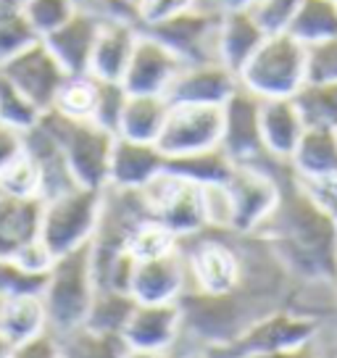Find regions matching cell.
<instances>
[{
  "label": "cell",
  "instance_id": "cell-9",
  "mask_svg": "<svg viewBox=\"0 0 337 358\" xmlns=\"http://www.w3.org/2000/svg\"><path fill=\"white\" fill-rule=\"evenodd\" d=\"M219 22L222 13L195 0V6H190L187 11L156 27H148L145 32L171 48L185 64H206L219 61Z\"/></svg>",
  "mask_w": 337,
  "mask_h": 358
},
{
  "label": "cell",
  "instance_id": "cell-23",
  "mask_svg": "<svg viewBox=\"0 0 337 358\" xmlns=\"http://www.w3.org/2000/svg\"><path fill=\"white\" fill-rule=\"evenodd\" d=\"M24 153L32 158L37 174H40V198H56L61 192L77 187V179L69 169L66 158L56 145V140L40 127V119L34 127L24 132Z\"/></svg>",
  "mask_w": 337,
  "mask_h": 358
},
{
  "label": "cell",
  "instance_id": "cell-32",
  "mask_svg": "<svg viewBox=\"0 0 337 358\" xmlns=\"http://www.w3.org/2000/svg\"><path fill=\"white\" fill-rule=\"evenodd\" d=\"M295 103L303 113L306 127H335L337 129V82H306Z\"/></svg>",
  "mask_w": 337,
  "mask_h": 358
},
{
  "label": "cell",
  "instance_id": "cell-39",
  "mask_svg": "<svg viewBox=\"0 0 337 358\" xmlns=\"http://www.w3.org/2000/svg\"><path fill=\"white\" fill-rule=\"evenodd\" d=\"M0 187L22 198H40V174H37L34 161L24 150L22 156H16L0 171Z\"/></svg>",
  "mask_w": 337,
  "mask_h": 358
},
{
  "label": "cell",
  "instance_id": "cell-20",
  "mask_svg": "<svg viewBox=\"0 0 337 358\" xmlns=\"http://www.w3.org/2000/svg\"><path fill=\"white\" fill-rule=\"evenodd\" d=\"M140 32L143 29L137 24L122 22V19H101V29H98V37L92 45L87 74L98 79L122 82L124 69L129 64Z\"/></svg>",
  "mask_w": 337,
  "mask_h": 358
},
{
  "label": "cell",
  "instance_id": "cell-10",
  "mask_svg": "<svg viewBox=\"0 0 337 358\" xmlns=\"http://www.w3.org/2000/svg\"><path fill=\"white\" fill-rule=\"evenodd\" d=\"M222 143V106L208 103H168L166 122L156 145L166 158L187 156Z\"/></svg>",
  "mask_w": 337,
  "mask_h": 358
},
{
  "label": "cell",
  "instance_id": "cell-35",
  "mask_svg": "<svg viewBox=\"0 0 337 358\" xmlns=\"http://www.w3.org/2000/svg\"><path fill=\"white\" fill-rule=\"evenodd\" d=\"M40 116H43V111L0 71V122L19 129V132H27L29 127L37 124Z\"/></svg>",
  "mask_w": 337,
  "mask_h": 358
},
{
  "label": "cell",
  "instance_id": "cell-13",
  "mask_svg": "<svg viewBox=\"0 0 337 358\" xmlns=\"http://www.w3.org/2000/svg\"><path fill=\"white\" fill-rule=\"evenodd\" d=\"M182 66L185 61L171 48L143 29L129 56V64L124 69L122 85L132 95H166Z\"/></svg>",
  "mask_w": 337,
  "mask_h": 358
},
{
  "label": "cell",
  "instance_id": "cell-11",
  "mask_svg": "<svg viewBox=\"0 0 337 358\" xmlns=\"http://www.w3.org/2000/svg\"><path fill=\"white\" fill-rule=\"evenodd\" d=\"M319 332H322V327L316 324V322L303 319V316L287 311V308H280V311H271L266 316H261L259 322H253L232 343L211 348L206 353H211L214 358H243V356H250V353L301 345L306 340L316 337Z\"/></svg>",
  "mask_w": 337,
  "mask_h": 358
},
{
  "label": "cell",
  "instance_id": "cell-27",
  "mask_svg": "<svg viewBox=\"0 0 337 358\" xmlns=\"http://www.w3.org/2000/svg\"><path fill=\"white\" fill-rule=\"evenodd\" d=\"M48 329V313L40 295H13L3 298L0 306V332L16 343H24L29 337Z\"/></svg>",
  "mask_w": 337,
  "mask_h": 358
},
{
  "label": "cell",
  "instance_id": "cell-36",
  "mask_svg": "<svg viewBox=\"0 0 337 358\" xmlns=\"http://www.w3.org/2000/svg\"><path fill=\"white\" fill-rule=\"evenodd\" d=\"M77 0H24L19 11L32 24L37 37H45L48 32H53L77 11Z\"/></svg>",
  "mask_w": 337,
  "mask_h": 358
},
{
  "label": "cell",
  "instance_id": "cell-37",
  "mask_svg": "<svg viewBox=\"0 0 337 358\" xmlns=\"http://www.w3.org/2000/svg\"><path fill=\"white\" fill-rule=\"evenodd\" d=\"M48 274H37L16 264L11 256H0V298L13 295H40Z\"/></svg>",
  "mask_w": 337,
  "mask_h": 358
},
{
  "label": "cell",
  "instance_id": "cell-14",
  "mask_svg": "<svg viewBox=\"0 0 337 358\" xmlns=\"http://www.w3.org/2000/svg\"><path fill=\"white\" fill-rule=\"evenodd\" d=\"M0 71L11 79L40 111H48L53 106L58 85L66 77L64 66L58 64V58L50 53V48L43 40L27 45L22 53L6 61Z\"/></svg>",
  "mask_w": 337,
  "mask_h": 358
},
{
  "label": "cell",
  "instance_id": "cell-51",
  "mask_svg": "<svg viewBox=\"0 0 337 358\" xmlns=\"http://www.w3.org/2000/svg\"><path fill=\"white\" fill-rule=\"evenodd\" d=\"M0 306H3V298H0Z\"/></svg>",
  "mask_w": 337,
  "mask_h": 358
},
{
  "label": "cell",
  "instance_id": "cell-19",
  "mask_svg": "<svg viewBox=\"0 0 337 358\" xmlns=\"http://www.w3.org/2000/svg\"><path fill=\"white\" fill-rule=\"evenodd\" d=\"M240 85L232 69L222 61H206V64H185L174 77L171 87L166 90L168 103H208L222 106Z\"/></svg>",
  "mask_w": 337,
  "mask_h": 358
},
{
  "label": "cell",
  "instance_id": "cell-8",
  "mask_svg": "<svg viewBox=\"0 0 337 358\" xmlns=\"http://www.w3.org/2000/svg\"><path fill=\"white\" fill-rule=\"evenodd\" d=\"M140 198L145 203L150 219L164 224L180 240L206 229L201 185L174 174L171 169L158 171L148 185H143Z\"/></svg>",
  "mask_w": 337,
  "mask_h": 358
},
{
  "label": "cell",
  "instance_id": "cell-31",
  "mask_svg": "<svg viewBox=\"0 0 337 358\" xmlns=\"http://www.w3.org/2000/svg\"><path fill=\"white\" fill-rule=\"evenodd\" d=\"M287 32L303 45L324 43L337 34V0H303Z\"/></svg>",
  "mask_w": 337,
  "mask_h": 358
},
{
  "label": "cell",
  "instance_id": "cell-28",
  "mask_svg": "<svg viewBox=\"0 0 337 358\" xmlns=\"http://www.w3.org/2000/svg\"><path fill=\"white\" fill-rule=\"evenodd\" d=\"M166 169H171L174 174L190 179L195 185H214V182H227L235 161L227 156V150L222 145L206 148V150H195L187 156H174L166 158Z\"/></svg>",
  "mask_w": 337,
  "mask_h": 358
},
{
  "label": "cell",
  "instance_id": "cell-52",
  "mask_svg": "<svg viewBox=\"0 0 337 358\" xmlns=\"http://www.w3.org/2000/svg\"><path fill=\"white\" fill-rule=\"evenodd\" d=\"M77 3H85V0H77Z\"/></svg>",
  "mask_w": 337,
  "mask_h": 358
},
{
  "label": "cell",
  "instance_id": "cell-15",
  "mask_svg": "<svg viewBox=\"0 0 337 358\" xmlns=\"http://www.w3.org/2000/svg\"><path fill=\"white\" fill-rule=\"evenodd\" d=\"M182 308L174 303H137L129 322L124 327L122 340L129 350H180Z\"/></svg>",
  "mask_w": 337,
  "mask_h": 358
},
{
  "label": "cell",
  "instance_id": "cell-3",
  "mask_svg": "<svg viewBox=\"0 0 337 358\" xmlns=\"http://www.w3.org/2000/svg\"><path fill=\"white\" fill-rule=\"evenodd\" d=\"M40 127L45 129L66 158L77 185L103 190L108 185V164L116 134L92 119H71L58 111H43Z\"/></svg>",
  "mask_w": 337,
  "mask_h": 358
},
{
  "label": "cell",
  "instance_id": "cell-26",
  "mask_svg": "<svg viewBox=\"0 0 337 358\" xmlns=\"http://www.w3.org/2000/svg\"><path fill=\"white\" fill-rule=\"evenodd\" d=\"M168 98L166 95H127L119 116L116 134L137 143H156L161 127L166 122Z\"/></svg>",
  "mask_w": 337,
  "mask_h": 358
},
{
  "label": "cell",
  "instance_id": "cell-38",
  "mask_svg": "<svg viewBox=\"0 0 337 358\" xmlns=\"http://www.w3.org/2000/svg\"><path fill=\"white\" fill-rule=\"evenodd\" d=\"M127 90L122 82H111V79L95 77V108H92V122L111 129L116 134L119 127V116H122L124 101H127Z\"/></svg>",
  "mask_w": 337,
  "mask_h": 358
},
{
  "label": "cell",
  "instance_id": "cell-33",
  "mask_svg": "<svg viewBox=\"0 0 337 358\" xmlns=\"http://www.w3.org/2000/svg\"><path fill=\"white\" fill-rule=\"evenodd\" d=\"M53 111L71 119H92L95 108V77L92 74H66L53 98ZM48 108V111H50Z\"/></svg>",
  "mask_w": 337,
  "mask_h": 358
},
{
  "label": "cell",
  "instance_id": "cell-5",
  "mask_svg": "<svg viewBox=\"0 0 337 358\" xmlns=\"http://www.w3.org/2000/svg\"><path fill=\"white\" fill-rule=\"evenodd\" d=\"M180 248L187 264V290L203 295H224L235 290L243 280L237 232L201 229L190 237H182Z\"/></svg>",
  "mask_w": 337,
  "mask_h": 358
},
{
  "label": "cell",
  "instance_id": "cell-16",
  "mask_svg": "<svg viewBox=\"0 0 337 358\" xmlns=\"http://www.w3.org/2000/svg\"><path fill=\"white\" fill-rule=\"evenodd\" d=\"M187 290V264L177 245L164 256L137 261L129 292L137 303H174Z\"/></svg>",
  "mask_w": 337,
  "mask_h": 358
},
{
  "label": "cell",
  "instance_id": "cell-47",
  "mask_svg": "<svg viewBox=\"0 0 337 358\" xmlns=\"http://www.w3.org/2000/svg\"><path fill=\"white\" fill-rule=\"evenodd\" d=\"M203 6H208V8H214L219 13H227V11H240V8H250L253 6V0H201Z\"/></svg>",
  "mask_w": 337,
  "mask_h": 358
},
{
  "label": "cell",
  "instance_id": "cell-41",
  "mask_svg": "<svg viewBox=\"0 0 337 358\" xmlns=\"http://www.w3.org/2000/svg\"><path fill=\"white\" fill-rule=\"evenodd\" d=\"M303 0H253V6L248 11L253 13V19L264 27V32H285L290 27L295 11L301 8Z\"/></svg>",
  "mask_w": 337,
  "mask_h": 358
},
{
  "label": "cell",
  "instance_id": "cell-48",
  "mask_svg": "<svg viewBox=\"0 0 337 358\" xmlns=\"http://www.w3.org/2000/svg\"><path fill=\"white\" fill-rule=\"evenodd\" d=\"M180 350H161V353H153V350H127L124 358H177Z\"/></svg>",
  "mask_w": 337,
  "mask_h": 358
},
{
  "label": "cell",
  "instance_id": "cell-4",
  "mask_svg": "<svg viewBox=\"0 0 337 358\" xmlns=\"http://www.w3.org/2000/svg\"><path fill=\"white\" fill-rule=\"evenodd\" d=\"M237 77L259 98H295L308 82V45L287 29L266 34Z\"/></svg>",
  "mask_w": 337,
  "mask_h": 358
},
{
  "label": "cell",
  "instance_id": "cell-45",
  "mask_svg": "<svg viewBox=\"0 0 337 358\" xmlns=\"http://www.w3.org/2000/svg\"><path fill=\"white\" fill-rule=\"evenodd\" d=\"M243 358H324V345L322 337L316 335L311 340H306L301 345L290 348H277V350H264V353H250Z\"/></svg>",
  "mask_w": 337,
  "mask_h": 358
},
{
  "label": "cell",
  "instance_id": "cell-24",
  "mask_svg": "<svg viewBox=\"0 0 337 358\" xmlns=\"http://www.w3.org/2000/svg\"><path fill=\"white\" fill-rule=\"evenodd\" d=\"M43 198H22L0 187V256H13L19 248L40 237Z\"/></svg>",
  "mask_w": 337,
  "mask_h": 358
},
{
  "label": "cell",
  "instance_id": "cell-29",
  "mask_svg": "<svg viewBox=\"0 0 337 358\" xmlns=\"http://www.w3.org/2000/svg\"><path fill=\"white\" fill-rule=\"evenodd\" d=\"M61 358H124L127 343L119 335L98 332L87 324H79L58 335Z\"/></svg>",
  "mask_w": 337,
  "mask_h": 358
},
{
  "label": "cell",
  "instance_id": "cell-6",
  "mask_svg": "<svg viewBox=\"0 0 337 358\" xmlns=\"http://www.w3.org/2000/svg\"><path fill=\"white\" fill-rule=\"evenodd\" d=\"M101 203L103 190L85 185H77L56 198L43 201L40 240L50 248L53 256L90 243L101 219Z\"/></svg>",
  "mask_w": 337,
  "mask_h": 358
},
{
  "label": "cell",
  "instance_id": "cell-49",
  "mask_svg": "<svg viewBox=\"0 0 337 358\" xmlns=\"http://www.w3.org/2000/svg\"><path fill=\"white\" fill-rule=\"evenodd\" d=\"M11 348H13V343L0 332V358H11Z\"/></svg>",
  "mask_w": 337,
  "mask_h": 358
},
{
  "label": "cell",
  "instance_id": "cell-44",
  "mask_svg": "<svg viewBox=\"0 0 337 358\" xmlns=\"http://www.w3.org/2000/svg\"><path fill=\"white\" fill-rule=\"evenodd\" d=\"M11 358H61V345H58L56 332H40V335L29 337L24 343H16L11 348Z\"/></svg>",
  "mask_w": 337,
  "mask_h": 358
},
{
  "label": "cell",
  "instance_id": "cell-30",
  "mask_svg": "<svg viewBox=\"0 0 337 358\" xmlns=\"http://www.w3.org/2000/svg\"><path fill=\"white\" fill-rule=\"evenodd\" d=\"M135 306L137 301L132 292L111 290V287H95L85 324L98 329V332H108V335L122 337L124 327H127L129 316L135 311Z\"/></svg>",
  "mask_w": 337,
  "mask_h": 358
},
{
  "label": "cell",
  "instance_id": "cell-2",
  "mask_svg": "<svg viewBox=\"0 0 337 358\" xmlns=\"http://www.w3.org/2000/svg\"><path fill=\"white\" fill-rule=\"evenodd\" d=\"M92 295H95V274H92L90 243L53 258L48 268L45 287L40 292L48 313V329L61 335L66 329L85 324Z\"/></svg>",
  "mask_w": 337,
  "mask_h": 358
},
{
  "label": "cell",
  "instance_id": "cell-22",
  "mask_svg": "<svg viewBox=\"0 0 337 358\" xmlns=\"http://www.w3.org/2000/svg\"><path fill=\"white\" fill-rule=\"evenodd\" d=\"M306 132V119L295 98H261V143L274 158L290 161Z\"/></svg>",
  "mask_w": 337,
  "mask_h": 358
},
{
  "label": "cell",
  "instance_id": "cell-46",
  "mask_svg": "<svg viewBox=\"0 0 337 358\" xmlns=\"http://www.w3.org/2000/svg\"><path fill=\"white\" fill-rule=\"evenodd\" d=\"M22 150H24V132L0 122V171L8 166L16 156H22Z\"/></svg>",
  "mask_w": 337,
  "mask_h": 358
},
{
  "label": "cell",
  "instance_id": "cell-17",
  "mask_svg": "<svg viewBox=\"0 0 337 358\" xmlns=\"http://www.w3.org/2000/svg\"><path fill=\"white\" fill-rule=\"evenodd\" d=\"M98 29H101V16L87 6H77V11L66 22L40 40L50 48V53L58 58L66 74H87Z\"/></svg>",
  "mask_w": 337,
  "mask_h": 358
},
{
  "label": "cell",
  "instance_id": "cell-18",
  "mask_svg": "<svg viewBox=\"0 0 337 358\" xmlns=\"http://www.w3.org/2000/svg\"><path fill=\"white\" fill-rule=\"evenodd\" d=\"M290 166L311 190L337 187V129L306 127L301 143L290 156Z\"/></svg>",
  "mask_w": 337,
  "mask_h": 358
},
{
  "label": "cell",
  "instance_id": "cell-50",
  "mask_svg": "<svg viewBox=\"0 0 337 358\" xmlns=\"http://www.w3.org/2000/svg\"><path fill=\"white\" fill-rule=\"evenodd\" d=\"M177 358H214V356L206 353V350H185V353H180Z\"/></svg>",
  "mask_w": 337,
  "mask_h": 358
},
{
  "label": "cell",
  "instance_id": "cell-40",
  "mask_svg": "<svg viewBox=\"0 0 337 358\" xmlns=\"http://www.w3.org/2000/svg\"><path fill=\"white\" fill-rule=\"evenodd\" d=\"M206 229H229L232 232V198L224 182L201 185Z\"/></svg>",
  "mask_w": 337,
  "mask_h": 358
},
{
  "label": "cell",
  "instance_id": "cell-21",
  "mask_svg": "<svg viewBox=\"0 0 337 358\" xmlns=\"http://www.w3.org/2000/svg\"><path fill=\"white\" fill-rule=\"evenodd\" d=\"M164 169H166V156L158 150L156 143H137L116 134L108 164V185L140 190Z\"/></svg>",
  "mask_w": 337,
  "mask_h": 358
},
{
  "label": "cell",
  "instance_id": "cell-1",
  "mask_svg": "<svg viewBox=\"0 0 337 358\" xmlns=\"http://www.w3.org/2000/svg\"><path fill=\"white\" fill-rule=\"evenodd\" d=\"M277 206L256 232L277 248L292 277L337 282L335 211L292 171L290 161L277 164Z\"/></svg>",
  "mask_w": 337,
  "mask_h": 358
},
{
  "label": "cell",
  "instance_id": "cell-25",
  "mask_svg": "<svg viewBox=\"0 0 337 358\" xmlns=\"http://www.w3.org/2000/svg\"><path fill=\"white\" fill-rule=\"evenodd\" d=\"M264 37H266L264 27L253 19V13L248 8L222 13V22H219V61L227 69H232L235 74H240V69L248 64V58L259 50Z\"/></svg>",
  "mask_w": 337,
  "mask_h": 358
},
{
  "label": "cell",
  "instance_id": "cell-42",
  "mask_svg": "<svg viewBox=\"0 0 337 358\" xmlns=\"http://www.w3.org/2000/svg\"><path fill=\"white\" fill-rule=\"evenodd\" d=\"M308 82H337V34L308 45Z\"/></svg>",
  "mask_w": 337,
  "mask_h": 358
},
{
  "label": "cell",
  "instance_id": "cell-12",
  "mask_svg": "<svg viewBox=\"0 0 337 358\" xmlns=\"http://www.w3.org/2000/svg\"><path fill=\"white\" fill-rule=\"evenodd\" d=\"M235 164H253L266 156L261 143V98L248 87L237 90L222 103V143Z\"/></svg>",
  "mask_w": 337,
  "mask_h": 358
},
{
  "label": "cell",
  "instance_id": "cell-7",
  "mask_svg": "<svg viewBox=\"0 0 337 358\" xmlns=\"http://www.w3.org/2000/svg\"><path fill=\"white\" fill-rule=\"evenodd\" d=\"M282 158L266 156L253 164H235L227 179V190L232 198V232H256L266 216L274 211L280 198L277 164Z\"/></svg>",
  "mask_w": 337,
  "mask_h": 358
},
{
  "label": "cell",
  "instance_id": "cell-43",
  "mask_svg": "<svg viewBox=\"0 0 337 358\" xmlns=\"http://www.w3.org/2000/svg\"><path fill=\"white\" fill-rule=\"evenodd\" d=\"M195 6V0H137V16H140V27H156V24L166 22L177 13L187 11Z\"/></svg>",
  "mask_w": 337,
  "mask_h": 358
},
{
  "label": "cell",
  "instance_id": "cell-34",
  "mask_svg": "<svg viewBox=\"0 0 337 358\" xmlns=\"http://www.w3.org/2000/svg\"><path fill=\"white\" fill-rule=\"evenodd\" d=\"M177 245H180V237L174 232H168L156 219H145V222L137 224L135 232L127 240V253L135 261H148V258L164 256Z\"/></svg>",
  "mask_w": 337,
  "mask_h": 358
}]
</instances>
